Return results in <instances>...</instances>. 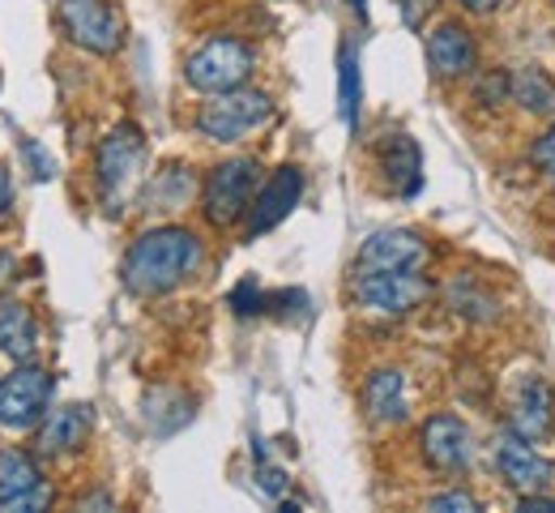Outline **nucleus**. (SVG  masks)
<instances>
[{"label":"nucleus","mask_w":555,"mask_h":513,"mask_svg":"<svg viewBox=\"0 0 555 513\" xmlns=\"http://www.w3.org/2000/svg\"><path fill=\"white\" fill-rule=\"evenodd\" d=\"M338 112H343L347 129H354V120H359V61L350 48L338 52Z\"/></svg>","instance_id":"5701e85b"},{"label":"nucleus","mask_w":555,"mask_h":513,"mask_svg":"<svg viewBox=\"0 0 555 513\" xmlns=\"http://www.w3.org/2000/svg\"><path fill=\"white\" fill-rule=\"evenodd\" d=\"M449 308L462 317V321H470V325H491L495 317H500V299L487 292L479 279H470V274H457L453 283H449Z\"/></svg>","instance_id":"aec40b11"},{"label":"nucleus","mask_w":555,"mask_h":513,"mask_svg":"<svg viewBox=\"0 0 555 513\" xmlns=\"http://www.w3.org/2000/svg\"><path fill=\"white\" fill-rule=\"evenodd\" d=\"M350 9H354V13H359V17H367V0H347Z\"/></svg>","instance_id":"f704fd0d"},{"label":"nucleus","mask_w":555,"mask_h":513,"mask_svg":"<svg viewBox=\"0 0 555 513\" xmlns=\"http://www.w3.org/2000/svg\"><path fill=\"white\" fill-rule=\"evenodd\" d=\"M52 505V488L39 471V462L26 449H0V513L43 510Z\"/></svg>","instance_id":"9b49d317"},{"label":"nucleus","mask_w":555,"mask_h":513,"mask_svg":"<svg viewBox=\"0 0 555 513\" xmlns=\"http://www.w3.org/2000/svg\"><path fill=\"white\" fill-rule=\"evenodd\" d=\"M227 304H231L240 317H248V312H266V308H270V295L261 292L253 279H244V283L231 292V299H227Z\"/></svg>","instance_id":"393cba45"},{"label":"nucleus","mask_w":555,"mask_h":513,"mask_svg":"<svg viewBox=\"0 0 555 513\" xmlns=\"http://www.w3.org/2000/svg\"><path fill=\"white\" fill-rule=\"evenodd\" d=\"M202 266V240L189 227H150L129 244L120 261V283L141 299L176 292L184 279H193Z\"/></svg>","instance_id":"f257e3e1"},{"label":"nucleus","mask_w":555,"mask_h":513,"mask_svg":"<svg viewBox=\"0 0 555 513\" xmlns=\"http://www.w3.org/2000/svg\"><path fill=\"white\" fill-rule=\"evenodd\" d=\"M56 394V376L48 368H13L9 376H0V428L9 433H26L35 428Z\"/></svg>","instance_id":"0eeeda50"},{"label":"nucleus","mask_w":555,"mask_h":513,"mask_svg":"<svg viewBox=\"0 0 555 513\" xmlns=\"http://www.w3.org/2000/svg\"><path fill=\"white\" fill-rule=\"evenodd\" d=\"M13 210V180H9V171L0 167V219Z\"/></svg>","instance_id":"7c9ffc66"},{"label":"nucleus","mask_w":555,"mask_h":513,"mask_svg":"<svg viewBox=\"0 0 555 513\" xmlns=\"http://www.w3.org/2000/svg\"><path fill=\"white\" fill-rule=\"evenodd\" d=\"M508 428L534 445L555 433V389L543 372H526L508 389Z\"/></svg>","instance_id":"9d476101"},{"label":"nucleus","mask_w":555,"mask_h":513,"mask_svg":"<svg viewBox=\"0 0 555 513\" xmlns=\"http://www.w3.org/2000/svg\"><path fill=\"white\" fill-rule=\"evenodd\" d=\"M475 99L483 103V107H500L504 99H513V74H504V69H491L475 81Z\"/></svg>","instance_id":"b1692460"},{"label":"nucleus","mask_w":555,"mask_h":513,"mask_svg":"<svg viewBox=\"0 0 555 513\" xmlns=\"http://www.w3.org/2000/svg\"><path fill=\"white\" fill-rule=\"evenodd\" d=\"M90 505H103V510H112L116 501H112V497H103V492H99V497H81V501H77V510H90Z\"/></svg>","instance_id":"473e14b6"},{"label":"nucleus","mask_w":555,"mask_h":513,"mask_svg":"<svg viewBox=\"0 0 555 513\" xmlns=\"http://www.w3.org/2000/svg\"><path fill=\"white\" fill-rule=\"evenodd\" d=\"M513 103L530 116H555V81L547 69L526 65L513 74Z\"/></svg>","instance_id":"412c9836"},{"label":"nucleus","mask_w":555,"mask_h":513,"mask_svg":"<svg viewBox=\"0 0 555 513\" xmlns=\"http://www.w3.org/2000/svg\"><path fill=\"white\" fill-rule=\"evenodd\" d=\"M94 433V407L90 402H69L48 411L43 428H39V453L48 458H73L86 449V440Z\"/></svg>","instance_id":"dca6fc26"},{"label":"nucleus","mask_w":555,"mask_h":513,"mask_svg":"<svg viewBox=\"0 0 555 513\" xmlns=\"http://www.w3.org/2000/svg\"><path fill=\"white\" fill-rule=\"evenodd\" d=\"M0 351L13 364H26L39 351V321H35L30 304H22V299L0 304Z\"/></svg>","instance_id":"6ab92c4d"},{"label":"nucleus","mask_w":555,"mask_h":513,"mask_svg":"<svg viewBox=\"0 0 555 513\" xmlns=\"http://www.w3.org/2000/svg\"><path fill=\"white\" fill-rule=\"evenodd\" d=\"M274 120V99L266 90H248V86H235V90H222V94H209V103H202L197 112V133L218 142V146H235L244 142L248 133L266 129Z\"/></svg>","instance_id":"7ed1b4c3"},{"label":"nucleus","mask_w":555,"mask_h":513,"mask_svg":"<svg viewBox=\"0 0 555 513\" xmlns=\"http://www.w3.org/2000/svg\"><path fill=\"white\" fill-rule=\"evenodd\" d=\"M56 22L77 48L94 56H116L125 43V22L107 0H61Z\"/></svg>","instance_id":"6e6552de"},{"label":"nucleus","mask_w":555,"mask_h":513,"mask_svg":"<svg viewBox=\"0 0 555 513\" xmlns=\"http://www.w3.org/2000/svg\"><path fill=\"white\" fill-rule=\"evenodd\" d=\"M376 163L385 171V180L402 193V197H415L423 189V154H418L415 138L406 133H385L380 146H376Z\"/></svg>","instance_id":"a211bd4d"},{"label":"nucleus","mask_w":555,"mask_h":513,"mask_svg":"<svg viewBox=\"0 0 555 513\" xmlns=\"http://www.w3.org/2000/svg\"><path fill=\"white\" fill-rule=\"evenodd\" d=\"M440 0H398V9H402V22L411 26V30H418L423 26V17L436 9Z\"/></svg>","instance_id":"c756f323"},{"label":"nucleus","mask_w":555,"mask_h":513,"mask_svg":"<svg viewBox=\"0 0 555 513\" xmlns=\"http://www.w3.org/2000/svg\"><path fill=\"white\" fill-rule=\"evenodd\" d=\"M431 279H423L415 270H376V274H354V304L380 317H406L431 299Z\"/></svg>","instance_id":"423d86ee"},{"label":"nucleus","mask_w":555,"mask_h":513,"mask_svg":"<svg viewBox=\"0 0 555 513\" xmlns=\"http://www.w3.org/2000/svg\"><path fill=\"white\" fill-rule=\"evenodd\" d=\"M257 189H261V163L248 154L227 158L209 167L206 184H202V215L209 227H235L240 219H248Z\"/></svg>","instance_id":"20e7f679"},{"label":"nucleus","mask_w":555,"mask_h":513,"mask_svg":"<svg viewBox=\"0 0 555 513\" xmlns=\"http://www.w3.org/2000/svg\"><path fill=\"white\" fill-rule=\"evenodd\" d=\"M257 484H261V492H270V497H282L291 479H286V471H282V466H270V462H261V466H257Z\"/></svg>","instance_id":"c85d7f7f"},{"label":"nucleus","mask_w":555,"mask_h":513,"mask_svg":"<svg viewBox=\"0 0 555 513\" xmlns=\"http://www.w3.org/2000/svg\"><path fill=\"white\" fill-rule=\"evenodd\" d=\"M466 13H495V9H504V0H457Z\"/></svg>","instance_id":"2f4dec72"},{"label":"nucleus","mask_w":555,"mask_h":513,"mask_svg":"<svg viewBox=\"0 0 555 513\" xmlns=\"http://www.w3.org/2000/svg\"><path fill=\"white\" fill-rule=\"evenodd\" d=\"M406 372L402 368H372L363 381V411L372 424H402L406 420Z\"/></svg>","instance_id":"f3484780"},{"label":"nucleus","mask_w":555,"mask_h":513,"mask_svg":"<svg viewBox=\"0 0 555 513\" xmlns=\"http://www.w3.org/2000/svg\"><path fill=\"white\" fill-rule=\"evenodd\" d=\"M253 69H257V52L244 39L214 35L184 61V81L202 94H222V90L244 86L253 77Z\"/></svg>","instance_id":"39448f33"},{"label":"nucleus","mask_w":555,"mask_h":513,"mask_svg":"<svg viewBox=\"0 0 555 513\" xmlns=\"http://www.w3.org/2000/svg\"><path fill=\"white\" fill-rule=\"evenodd\" d=\"M141 167H145V138L133 120H125L99 142V154H94V180L107 215H120L129 206V197L141 184Z\"/></svg>","instance_id":"f03ea898"},{"label":"nucleus","mask_w":555,"mask_h":513,"mask_svg":"<svg viewBox=\"0 0 555 513\" xmlns=\"http://www.w3.org/2000/svg\"><path fill=\"white\" fill-rule=\"evenodd\" d=\"M427 261V240L411 227H385L372 231L354 257V274H376V270H418Z\"/></svg>","instance_id":"f8f14e48"},{"label":"nucleus","mask_w":555,"mask_h":513,"mask_svg":"<svg viewBox=\"0 0 555 513\" xmlns=\"http://www.w3.org/2000/svg\"><path fill=\"white\" fill-rule=\"evenodd\" d=\"M530 163H534L543 176H555V120L547 125V133L530 146Z\"/></svg>","instance_id":"bb28decb"},{"label":"nucleus","mask_w":555,"mask_h":513,"mask_svg":"<svg viewBox=\"0 0 555 513\" xmlns=\"http://www.w3.org/2000/svg\"><path fill=\"white\" fill-rule=\"evenodd\" d=\"M22 154H26V163H30V176H35V180H52V176H56L52 154H43L35 138H22Z\"/></svg>","instance_id":"a878e982"},{"label":"nucleus","mask_w":555,"mask_h":513,"mask_svg":"<svg viewBox=\"0 0 555 513\" xmlns=\"http://www.w3.org/2000/svg\"><path fill=\"white\" fill-rule=\"evenodd\" d=\"M418 453H423V462L431 471L457 475V471H466L475 462V437L457 415H431L418 428Z\"/></svg>","instance_id":"ddd939ff"},{"label":"nucleus","mask_w":555,"mask_h":513,"mask_svg":"<svg viewBox=\"0 0 555 513\" xmlns=\"http://www.w3.org/2000/svg\"><path fill=\"white\" fill-rule=\"evenodd\" d=\"M189 197H193V176H189V167H180V163H167V167L154 171L150 184H145V206H150V210H180Z\"/></svg>","instance_id":"4be33fe9"},{"label":"nucleus","mask_w":555,"mask_h":513,"mask_svg":"<svg viewBox=\"0 0 555 513\" xmlns=\"http://www.w3.org/2000/svg\"><path fill=\"white\" fill-rule=\"evenodd\" d=\"M491 458H495L500 479H504L517 497H530V492H547V488H555V462L534 449V440L517 437L513 428L495 437Z\"/></svg>","instance_id":"1a4fd4ad"},{"label":"nucleus","mask_w":555,"mask_h":513,"mask_svg":"<svg viewBox=\"0 0 555 513\" xmlns=\"http://www.w3.org/2000/svg\"><path fill=\"white\" fill-rule=\"evenodd\" d=\"M427 510H431V513H444V510L475 513V510H479V501H475L470 492H444V497H431V501H427Z\"/></svg>","instance_id":"cd10ccee"},{"label":"nucleus","mask_w":555,"mask_h":513,"mask_svg":"<svg viewBox=\"0 0 555 513\" xmlns=\"http://www.w3.org/2000/svg\"><path fill=\"white\" fill-rule=\"evenodd\" d=\"M475 65H479V43H475V35H470L466 22H440L427 35V69L440 77V81L470 77Z\"/></svg>","instance_id":"4468645a"},{"label":"nucleus","mask_w":555,"mask_h":513,"mask_svg":"<svg viewBox=\"0 0 555 513\" xmlns=\"http://www.w3.org/2000/svg\"><path fill=\"white\" fill-rule=\"evenodd\" d=\"M13 270H17V261H13V253H0V283H4V279H9Z\"/></svg>","instance_id":"72a5a7b5"},{"label":"nucleus","mask_w":555,"mask_h":513,"mask_svg":"<svg viewBox=\"0 0 555 513\" xmlns=\"http://www.w3.org/2000/svg\"><path fill=\"white\" fill-rule=\"evenodd\" d=\"M299 197H304V171H299L295 163L278 167L274 176L257 189V197H253V206H248V240L274 231L278 222L299 206Z\"/></svg>","instance_id":"2eb2a0df"}]
</instances>
